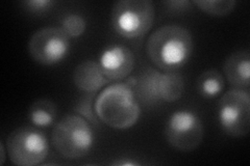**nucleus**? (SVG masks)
I'll return each instance as SVG.
<instances>
[{
  "label": "nucleus",
  "instance_id": "nucleus-1",
  "mask_svg": "<svg viewBox=\"0 0 250 166\" xmlns=\"http://www.w3.org/2000/svg\"><path fill=\"white\" fill-rule=\"evenodd\" d=\"M194 42L187 28L170 24L151 34L146 44V53L152 64L164 72H175L192 56Z\"/></svg>",
  "mask_w": 250,
  "mask_h": 166
},
{
  "label": "nucleus",
  "instance_id": "nucleus-2",
  "mask_svg": "<svg viewBox=\"0 0 250 166\" xmlns=\"http://www.w3.org/2000/svg\"><path fill=\"white\" fill-rule=\"evenodd\" d=\"M95 112L106 126L125 130L135 126L141 108L134 90L126 83H114L101 92L94 102Z\"/></svg>",
  "mask_w": 250,
  "mask_h": 166
},
{
  "label": "nucleus",
  "instance_id": "nucleus-3",
  "mask_svg": "<svg viewBox=\"0 0 250 166\" xmlns=\"http://www.w3.org/2000/svg\"><path fill=\"white\" fill-rule=\"evenodd\" d=\"M95 136L90 123L80 114L69 113L54 125L51 144L65 159L76 160L87 156L94 147Z\"/></svg>",
  "mask_w": 250,
  "mask_h": 166
},
{
  "label": "nucleus",
  "instance_id": "nucleus-4",
  "mask_svg": "<svg viewBox=\"0 0 250 166\" xmlns=\"http://www.w3.org/2000/svg\"><path fill=\"white\" fill-rule=\"evenodd\" d=\"M155 9L149 0H120L114 3L111 22L115 33L124 38L145 36L153 25Z\"/></svg>",
  "mask_w": 250,
  "mask_h": 166
},
{
  "label": "nucleus",
  "instance_id": "nucleus-5",
  "mask_svg": "<svg viewBox=\"0 0 250 166\" xmlns=\"http://www.w3.org/2000/svg\"><path fill=\"white\" fill-rule=\"evenodd\" d=\"M10 160L17 166H35L45 161L49 153L45 134L31 126L15 129L6 140Z\"/></svg>",
  "mask_w": 250,
  "mask_h": 166
},
{
  "label": "nucleus",
  "instance_id": "nucleus-6",
  "mask_svg": "<svg viewBox=\"0 0 250 166\" xmlns=\"http://www.w3.org/2000/svg\"><path fill=\"white\" fill-rule=\"evenodd\" d=\"M217 118L222 131L231 137H244L250 129V94L233 89L218 101Z\"/></svg>",
  "mask_w": 250,
  "mask_h": 166
},
{
  "label": "nucleus",
  "instance_id": "nucleus-7",
  "mask_svg": "<svg viewBox=\"0 0 250 166\" xmlns=\"http://www.w3.org/2000/svg\"><path fill=\"white\" fill-rule=\"evenodd\" d=\"M203 134L201 118L192 110H176L166 123V139L177 151L188 153L196 149L203 139Z\"/></svg>",
  "mask_w": 250,
  "mask_h": 166
},
{
  "label": "nucleus",
  "instance_id": "nucleus-8",
  "mask_svg": "<svg viewBox=\"0 0 250 166\" xmlns=\"http://www.w3.org/2000/svg\"><path fill=\"white\" fill-rule=\"evenodd\" d=\"M70 51V37L61 27H44L31 35L28 52L35 61L53 66L64 60Z\"/></svg>",
  "mask_w": 250,
  "mask_h": 166
},
{
  "label": "nucleus",
  "instance_id": "nucleus-9",
  "mask_svg": "<svg viewBox=\"0 0 250 166\" xmlns=\"http://www.w3.org/2000/svg\"><path fill=\"white\" fill-rule=\"evenodd\" d=\"M135 55L125 45H111L99 54L98 64L109 81L126 79L135 68Z\"/></svg>",
  "mask_w": 250,
  "mask_h": 166
},
{
  "label": "nucleus",
  "instance_id": "nucleus-10",
  "mask_svg": "<svg viewBox=\"0 0 250 166\" xmlns=\"http://www.w3.org/2000/svg\"><path fill=\"white\" fill-rule=\"evenodd\" d=\"M223 72L233 88L248 91L250 85V54L247 50L233 52L225 59Z\"/></svg>",
  "mask_w": 250,
  "mask_h": 166
},
{
  "label": "nucleus",
  "instance_id": "nucleus-11",
  "mask_svg": "<svg viewBox=\"0 0 250 166\" xmlns=\"http://www.w3.org/2000/svg\"><path fill=\"white\" fill-rule=\"evenodd\" d=\"M73 82L78 90L96 92L111 81L104 74L98 61L85 60L75 68Z\"/></svg>",
  "mask_w": 250,
  "mask_h": 166
},
{
  "label": "nucleus",
  "instance_id": "nucleus-12",
  "mask_svg": "<svg viewBox=\"0 0 250 166\" xmlns=\"http://www.w3.org/2000/svg\"><path fill=\"white\" fill-rule=\"evenodd\" d=\"M161 72L159 70L148 68L137 78L134 89L136 98L145 106H153L162 101L159 92V80Z\"/></svg>",
  "mask_w": 250,
  "mask_h": 166
},
{
  "label": "nucleus",
  "instance_id": "nucleus-13",
  "mask_svg": "<svg viewBox=\"0 0 250 166\" xmlns=\"http://www.w3.org/2000/svg\"><path fill=\"white\" fill-rule=\"evenodd\" d=\"M58 109L57 105L48 99H40L35 101L29 107V122L36 127L47 128L56 122Z\"/></svg>",
  "mask_w": 250,
  "mask_h": 166
},
{
  "label": "nucleus",
  "instance_id": "nucleus-14",
  "mask_svg": "<svg viewBox=\"0 0 250 166\" xmlns=\"http://www.w3.org/2000/svg\"><path fill=\"white\" fill-rule=\"evenodd\" d=\"M159 92L162 101L168 103L176 102L182 98L185 92L184 78L176 72L161 73Z\"/></svg>",
  "mask_w": 250,
  "mask_h": 166
},
{
  "label": "nucleus",
  "instance_id": "nucleus-15",
  "mask_svg": "<svg viewBox=\"0 0 250 166\" xmlns=\"http://www.w3.org/2000/svg\"><path fill=\"white\" fill-rule=\"evenodd\" d=\"M224 89V77L217 70H208L197 79V92L202 98L213 99L218 97Z\"/></svg>",
  "mask_w": 250,
  "mask_h": 166
},
{
  "label": "nucleus",
  "instance_id": "nucleus-16",
  "mask_svg": "<svg viewBox=\"0 0 250 166\" xmlns=\"http://www.w3.org/2000/svg\"><path fill=\"white\" fill-rule=\"evenodd\" d=\"M192 4L208 15L214 17H224L229 15L237 5L236 0H195Z\"/></svg>",
  "mask_w": 250,
  "mask_h": 166
},
{
  "label": "nucleus",
  "instance_id": "nucleus-17",
  "mask_svg": "<svg viewBox=\"0 0 250 166\" xmlns=\"http://www.w3.org/2000/svg\"><path fill=\"white\" fill-rule=\"evenodd\" d=\"M70 38L82 37L87 29V21L83 16L78 14H68L62 21V27Z\"/></svg>",
  "mask_w": 250,
  "mask_h": 166
},
{
  "label": "nucleus",
  "instance_id": "nucleus-18",
  "mask_svg": "<svg viewBox=\"0 0 250 166\" xmlns=\"http://www.w3.org/2000/svg\"><path fill=\"white\" fill-rule=\"evenodd\" d=\"M93 100H94V92H92V94H88V96H85L78 101V103L75 105L74 110L75 112H77V114H80L81 116L85 118V120H87L90 124L97 126L100 120L95 112Z\"/></svg>",
  "mask_w": 250,
  "mask_h": 166
},
{
  "label": "nucleus",
  "instance_id": "nucleus-19",
  "mask_svg": "<svg viewBox=\"0 0 250 166\" xmlns=\"http://www.w3.org/2000/svg\"><path fill=\"white\" fill-rule=\"evenodd\" d=\"M26 10L34 14H43L52 9L56 2L52 0H28L23 2Z\"/></svg>",
  "mask_w": 250,
  "mask_h": 166
},
{
  "label": "nucleus",
  "instance_id": "nucleus-20",
  "mask_svg": "<svg viewBox=\"0 0 250 166\" xmlns=\"http://www.w3.org/2000/svg\"><path fill=\"white\" fill-rule=\"evenodd\" d=\"M164 4H166L169 10L175 13H184L186 10L189 9L192 2L188 1V0H175V1H166L164 2Z\"/></svg>",
  "mask_w": 250,
  "mask_h": 166
},
{
  "label": "nucleus",
  "instance_id": "nucleus-21",
  "mask_svg": "<svg viewBox=\"0 0 250 166\" xmlns=\"http://www.w3.org/2000/svg\"><path fill=\"white\" fill-rule=\"evenodd\" d=\"M113 164L114 165H120V166H138V165H140V162L135 161V160H131L130 158H127L126 160H124L123 158H121L120 160L114 162Z\"/></svg>",
  "mask_w": 250,
  "mask_h": 166
},
{
  "label": "nucleus",
  "instance_id": "nucleus-22",
  "mask_svg": "<svg viewBox=\"0 0 250 166\" xmlns=\"http://www.w3.org/2000/svg\"><path fill=\"white\" fill-rule=\"evenodd\" d=\"M0 152H1V160H0V164H3L4 163V160H5V148H4V145L0 144Z\"/></svg>",
  "mask_w": 250,
  "mask_h": 166
}]
</instances>
